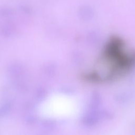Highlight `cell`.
<instances>
[{"mask_svg":"<svg viewBox=\"0 0 135 135\" xmlns=\"http://www.w3.org/2000/svg\"><path fill=\"white\" fill-rule=\"evenodd\" d=\"M92 69L84 74L91 83L112 81L126 75L135 65V52L120 37L109 38Z\"/></svg>","mask_w":135,"mask_h":135,"instance_id":"1","label":"cell"}]
</instances>
